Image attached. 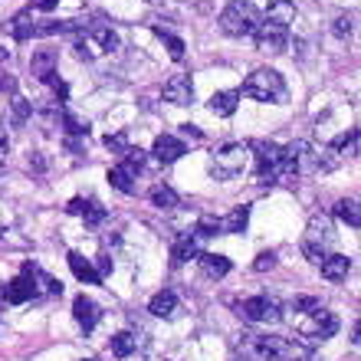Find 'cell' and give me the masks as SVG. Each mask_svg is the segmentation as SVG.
<instances>
[{"label": "cell", "mask_w": 361, "mask_h": 361, "mask_svg": "<svg viewBox=\"0 0 361 361\" xmlns=\"http://www.w3.org/2000/svg\"><path fill=\"white\" fill-rule=\"evenodd\" d=\"M259 20H263V13L257 10L253 0H230L224 13H220V30L227 37H253Z\"/></svg>", "instance_id": "1"}, {"label": "cell", "mask_w": 361, "mask_h": 361, "mask_svg": "<svg viewBox=\"0 0 361 361\" xmlns=\"http://www.w3.org/2000/svg\"><path fill=\"white\" fill-rule=\"evenodd\" d=\"M247 164H250V145L230 142V145H220L217 152L210 154L207 171L217 180H230V178H237V174L247 171Z\"/></svg>", "instance_id": "2"}, {"label": "cell", "mask_w": 361, "mask_h": 361, "mask_svg": "<svg viewBox=\"0 0 361 361\" xmlns=\"http://www.w3.org/2000/svg\"><path fill=\"white\" fill-rule=\"evenodd\" d=\"M335 247V227L332 220L325 214H315L305 227V237H302V253L309 257V263H322Z\"/></svg>", "instance_id": "3"}, {"label": "cell", "mask_w": 361, "mask_h": 361, "mask_svg": "<svg viewBox=\"0 0 361 361\" xmlns=\"http://www.w3.org/2000/svg\"><path fill=\"white\" fill-rule=\"evenodd\" d=\"M122 47V39L112 27H86V33L76 37V56L79 59H102Z\"/></svg>", "instance_id": "4"}, {"label": "cell", "mask_w": 361, "mask_h": 361, "mask_svg": "<svg viewBox=\"0 0 361 361\" xmlns=\"http://www.w3.org/2000/svg\"><path fill=\"white\" fill-rule=\"evenodd\" d=\"M243 95H250V99H257V102H286V95H289V89H286V79L276 73V69H257L253 76H247V82H243Z\"/></svg>", "instance_id": "5"}, {"label": "cell", "mask_w": 361, "mask_h": 361, "mask_svg": "<svg viewBox=\"0 0 361 361\" xmlns=\"http://www.w3.org/2000/svg\"><path fill=\"white\" fill-rule=\"evenodd\" d=\"M240 319L253 325H273L283 319V302L276 295H250L240 302Z\"/></svg>", "instance_id": "6"}, {"label": "cell", "mask_w": 361, "mask_h": 361, "mask_svg": "<svg viewBox=\"0 0 361 361\" xmlns=\"http://www.w3.org/2000/svg\"><path fill=\"white\" fill-rule=\"evenodd\" d=\"M250 158L257 164V180L259 184H273L279 180V158H283V145L276 142H253L250 145Z\"/></svg>", "instance_id": "7"}, {"label": "cell", "mask_w": 361, "mask_h": 361, "mask_svg": "<svg viewBox=\"0 0 361 361\" xmlns=\"http://www.w3.org/2000/svg\"><path fill=\"white\" fill-rule=\"evenodd\" d=\"M309 319L302 322V342H325V338H332L335 332H338V315L329 312V309H322V305H315V309H309Z\"/></svg>", "instance_id": "8"}, {"label": "cell", "mask_w": 361, "mask_h": 361, "mask_svg": "<svg viewBox=\"0 0 361 361\" xmlns=\"http://www.w3.org/2000/svg\"><path fill=\"white\" fill-rule=\"evenodd\" d=\"M253 39H257V49L259 53H286V47H289V27H283V23H273V20H259L257 33H253Z\"/></svg>", "instance_id": "9"}, {"label": "cell", "mask_w": 361, "mask_h": 361, "mask_svg": "<svg viewBox=\"0 0 361 361\" xmlns=\"http://www.w3.org/2000/svg\"><path fill=\"white\" fill-rule=\"evenodd\" d=\"M33 263H27L23 267V273L17 276V279H10L7 286H4V299H7L10 305H23L30 302V299H37V283H33Z\"/></svg>", "instance_id": "10"}, {"label": "cell", "mask_w": 361, "mask_h": 361, "mask_svg": "<svg viewBox=\"0 0 361 361\" xmlns=\"http://www.w3.org/2000/svg\"><path fill=\"white\" fill-rule=\"evenodd\" d=\"M154 158H158V164H174L180 161L184 154H188V145L180 142L178 135H158L154 138Z\"/></svg>", "instance_id": "11"}, {"label": "cell", "mask_w": 361, "mask_h": 361, "mask_svg": "<svg viewBox=\"0 0 361 361\" xmlns=\"http://www.w3.org/2000/svg\"><path fill=\"white\" fill-rule=\"evenodd\" d=\"M56 66H59L56 49H37L33 59H30V73H33V79H39V82H49V79L56 76Z\"/></svg>", "instance_id": "12"}, {"label": "cell", "mask_w": 361, "mask_h": 361, "mask_svg": "<svg viewBox=\"0 0 361 361\" xmlns=\"http://www.w3.org/2000/svg\"><path fill=\"white\" fill-rule=\"evenodd\" d=\"M73 315H76L79 329H86V332H92L95 325H99V319H102V309L89 299V295H76L73 299Z\"/></svg>", "instance_id": "13"}, {"label": "cell", "mask_w": 361, "mask_h": 361, "mask_svg": "<svg viewBox=\"0 0 361 361\" xmlns=\"http://www.w3.org/2000/svg\"><path fill=\"white\" fill-rule=\"evenodd\" d=\"M164 99L171 105H190L194 102V82L190 76H171L164 82Z\"/></svg>", "instance_id": "14"}, {"label": "cell", "mask_w": 361, "mask_h": 361, "mask_svg": "<svg viewBox=\"0 0 361 361\" xmlns=\"http://www.w3.org/2000/svg\"><path fill=\"white\" fill-rule=\"evenodd\" d=\"M66 210L69 214H79V217H86V224L89 227H99L105 220V207L99 204V200H86V197H73L66 204Z\"/></svg>", "instance_id": "15"}, {"label": "cell", "mask_w": 361, "mask_h": 361, "mask_svg": "<svg viewBox=\"0 0 361 361\" xmlns=\"http://www.w3.org/2000/svg\"><path fill=\"white\" fill-rule=\"evenodd\" d=\"M197 257H200V240L194 237V230H190V233H180V237L174 240V247H171V263L180 267V263L197 259Z\"/></svg>", "instance_id": "16"}, {"label": "cell", "mask_w": 361, "mask_h": 361, "mask_svg": "<svg viewBox=\"0 0 361 361\" xmlns=\"http://www.w3.org/2000/svg\"><path fill=\"white\" fill-rule=\"evenodd\" d=\"M319 267H322V276L329 283H342V279H348V273H352V259L345 257V253H329Z\"/></svg>", "instance_id": "17"}, {"label": "cell", "mask_w": 361, "mask_h": 361, "mask_svg": "<svg viewBox=\"0 0 361 361\" xmlns=\"http://www.w3.org/2000/svg\"><path fill=\"white\" fill-rule=\"evenodd\" d=\"M197 263H200V273L207 276V279H224V276L233 269V263H230L224 253H200Z\"/></svg>", "instance_id": "18"}, {"label": "cell", "mask_w": 361, "mask_h": 361, "mask_svg": "<svg viewBox=\"0 0 361 361\" xmlns=\"http://www.w3.org/2000/svg\"><path fill=\"white\" fill-rule=\"evenodd\" d=\"M148 312H152L154 319H174V315H178V295H174L171 289H161L158 295H152Z\"/></svg>", "instance_id": "19"}, {"label": "cell", "mask_w": 361, "mask_h": 361, "mask_svg": "<svg viewBox=\"0 0 361 361\" xmlns=\"http://www.w3.org/2000/svg\"><path fill=\"white\" fill-rule=\"evenodd\" d=\"M69 269L76 273V279H79V283H89V286H99V283H102V276L95 273L92 259H86V257H82V253H76V250L69 253Z\"/></svg>", "instance_id": "20"}, {"label": "cell", "mask_w": 361, "mask_h": 361, "mask_svg": "<svg viewBox=\"0 0 361 361\" xmlns=\"http://www.w3.org/2000/svg\"><path fill=\"white\" fill-rule=\"evenodd\" d=\"M237 102H240V92H237V89L214 92V95H210V112L220 115V118H230V115L237 112Z\"/></svg>", "instance_id": "21"}, {"label": "cell", "mask_w": 361, "mask_h": 361, "mask_svg": "<svg viewBox=\"0 0 361 361\" xmlns=\"http://www.w3.org/2000/svg\"><path fill=\"white\" fill-rule=\"evenodd\" d=\"M135 178H138V174H135L132 168H125V164H115V168H109V184H112L115 190H122V194H135V190H138Z\"/></svg>", "instance_id": "22"}, {"label": "cell", "mask_w": 361, "mask_h": 361, "mask_svg": "<svg viewBox=\"0 0 361 361\" xmlns=\"http://www.w3.org/2000/svg\"><path fill=\"white\" fill-rule=\"evenodd\" d=\"M250 224V207H233L227 217H220V233H243Z\"/></svg>", "instance_id": "23"}, {"label": "cell", "mask_w": 361, "mask_h": 361, "mask_svg": "<svg viewBox=\"0 0 361 361\" xmlns=\"http://www.w3.org/2000/svg\"><path fill=\"white\" fill-rule=\"evenodd\" d=\"M267 20H273V23H283V27H289V23L295 20V4H293V0H269Z\"/></svg>", "instance_id": "24"}, {"label": "cell", "mask_w": 361, "mask_h": 361, "mask_svg": "<svg viewBox=\"0 0 361 361\" xmlns=\"http://www.w3.org/2000/svg\"><path fill=\"white\" fill-rule=\"evenodd\" d=\"M329 152L335 154V158H355L358 154V132H345V135H338L332 145H329Z\"/></svg>", "instance_id": "25"}, {"label": "cell", "mask_w": 361, "mask_h": 361, "mask_svg": "<svg viewBox=\"0 0 361 361\" xmlns=\"http://www.w3.org/2000/svg\"><path fill=\"white\" fill-rule=\"evenodd\" d=\"M10 33H13V39L37 37V20H33V10H23V13H17V17H13V23H10Z\"/></svg>", "instance_id": "26"}, {"label": "cell", "mask_w": 361, "mask_h": 361, "mask_svg": "<svg viewBox=\"0 0 361 361\" xmlns=\"http://www.w3.org/2000/svg\"><path fill=\"white\" fill-rule=\"evenodd\" d=\"M148 197H152V204L158 210H174L180 204V197H178V190L174 188H168V184H154L152 188V194H148Z\"/></svg>", "instance_id": "27"}, {"label": "cell", "mask_w": 361, "mask_h": 361, "mask_svg": "<svg viewBox=\"0 0 361 361\" xmlns=\"http://www.w3.org/2000/svg\"><path fill=\"white\" fill-rule=\"evenodd\" d=\"M138 335L135 332H118V335H112V355L115 358H128V355H135L138 352Z\"/></svg>", "instance_id": "28"}, {"label": "cell", "mask_w": 361, "mask_h": 361, "mask_svg": "<svg viewBox=\"0 0 361 361\" xmlns=\"http://www.w3.org/2000/svg\"><path fill=\"white\" fill-rule=\"evenodd\" d=\"M335 214H338V217H342L348 227L358 230V224H361V217H358V200H352V197L338 200V204H335Z\"/></svg>", "instance_id": "29"}, {"label": "cell", "mask_w": 361, "mask_h": 361, "mask_svg": "<svg viewBox=\"0 0 361 361\" xmlns=\"http://www.w3.org/2000/svg\"><path fill=\"white\" fill-rule=\"evenodd\" d=\"M154 33L164 39V47H168V53H171V59H184V39L174 37V33H168L164 27H154Z\"/></svg>", "instance_id": "30"}, {"label": "cell", "mask_w": 361, "mask_h": 361, "mask_svg": "<svg viewBox=\"0 0 361 361\" xmlns=\"http://www.w3.org/2000/svg\"><path fill=\"white\" fill-rule=\"evenodd\" d=\"M220 233V217H200L197 227H194V237L197 240H210Z\"/></svg>", "instance_id": "31"}, {"label": "cell", "mask_w": 361, "mask_h": 361, "mask_svg": "<svg viewBox=\"0 0 361 361\" xmlns=\"http://www.w3.org/2000/svg\"><path fill=\"white\" fill-rule=\"evenodd\" d=\"M10 109H13V122L23 125L30 118V112H33V105L23 99V95H13V102H10Z\"/></svg>", "instance_id": "32"}, {"label": "cell", "mask_w": 361, "mask_h": 361, "mask_svg": "<svg viewBox=\"0 0 361 361\" xmlns=\"http://www.w3.org/2000/svg\"><path fill=\"white\" fill-rule=\"evenodd\" d=\"M335 37H352V33H355V17H352V13H342V17H335Z\"/></svg>", "instance_id": "33"}, {"label": "cell", "mask_w": 361, "mask_h": 361, "mask_svg": "<svg viewBox=\"0 0 361 361\" xmlns=\"http://www.w3.org/2000/svg\"><path fill=\"white\" fill-rule=\"evenodd\" d=\"M105 145H109V148H112L115 154H125V152H128V135H125V132L105 135Z\"/></svg>", "instance_id": "34"}, {"label": "cell", "mask_w": 361, "mask_h": 361, "mask_svg": "<svg viewBox=\"0 0 361 361\" xmlns=\"http://www.w3.org/2000/svg\"><path fill=\"white\" fill-rule=\"evenodd\" d=\"M273 267H276V253H273V250H269V253H259L257 263H253V269H257V273H267V269H273Z\"/></svg>", "instance_id": "35"}, {"label": "cell", "mask_w": 361, "mask_h": 361, "mask_svg": "<svg viewBox=\"0 0 361 361\" xmlns=\"http://www.w3.org/2000/svg\"><path fill=\"white\" fill-rule=\"evenodd\" d=\"M95 273L105 279V276L112 273V259H109V257H99V263H95Z\"/></svg>", "instance_id": "36"}, {"label": "cell", "mask_w": 361, "mask_h": 361, "mask_svg": "<svg viewBox=\"0 0 361 361\" xmlns=\"http://www.w3.org/2000/svg\"><path fill=\"white\" fill-rule=\"evenodd\" d=\"M53 7H59V0H33L27 10H53Z\"/></svg>", "instance_id": "37"}, {"label": "cell", "mask_w": 361, "mask_h": 361, "mask_svg": "<svg viewBox=\"0 0 361 361\" xmlns=\"http://www.w3.org/2000/svg\"><path fill=\"white\" fill-rule=\"evenodd\" d=\"M180 132H184V135H188V138H200V128H197V125H180Z\"/></svg>", "instance_id": "38"}, {"label": "cell", "mask_w": 361, "mask_h": 361, "mask_svg": "<svg viewBox=\"0 0 361 361\" xmlns=\"http://www.w3.org/2000/svg\"><path fill=\"white\" fill-rule=\"evenodd\" d=\"M7 148H10V142H7V128H0V158L7 154Z\"/></svg>", "instance_id": "39"}, {"label": "cell", "mask_w": 361, "mask_h": 361, "mask_svg": "<svg viewBox=\"0 0 361 361\" xmlns=\"http://www.w3.org/2000/svg\"><path fill=\"white\" fill-rule=\"evenodd\" d=\"M0 89H4V69H0Z\"/></svg>", "instance_id": "40"}, {"label": "cell", "mask_w": 361, "mask_h": 361, "mask_svg": "<svg viewBox=\"0 0 361 361\" xmlns=\"http://www.w3.org/2000/svg\"><path fill=\"white\" fill-rule=\"evenodd\" d=\"M82 361H92V358H82Z\"/></svg>", "instance_id": "41"}]
</instances>
